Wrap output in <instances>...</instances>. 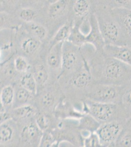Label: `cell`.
I'll return each mask as SVG.
<instances>
[{
  "label": "cell",
  "mask_w": 131,
  "mask_h": 147,
  "mask_svg": "<svg viewBox=\"0 0 131 147\" xmlns=\"http://www.w3.org/2000/svg\"><path fill=\"white\" fill-rule=\"evenodd\" d=\"M95 84L124 86L131 80V66L107 57L89 44L81 47Z\"/></svg>",
  "instance_id": "cell-1"
},
{
  "label": "cell",
  "mask_w": 131,
  "mask_h": 147,
  "mask_svg": "<svg viewBox=\"0 0 131 147\" xmlns=\"http://www.w3.org/2000/svg\"><path fill=\"white\" fill-rule=\"evenodd\" d=\"M94 84L90 69L85 60L84 67L60 86L65 99L76 108L83 111V102L86 100Z\"/></svg>",
  "instance_id": "cell-2"
},
{
  "label": "cell",
  "mask_w": 131,
  "mask_h": 147,
  "mask_svg": "<svg viewBox=\"0 0 131 147\" xmlns=\"http://www.w3.org/2000/svg\"><path fill=\"white\" fill-rule=\"evenodd\" d=\"M95 15L105 45L126 46L124 37L111 10L96 0Z\"/></svg>",
  "instance_id": "cell-3"
},
{
  "label": "cell",
  "mask_w": 131,
  "mask_h": 147,
  "mask_svg": "<svg viewBox=\"0 0 131 147\" xmlns=\"http://www.w3.org/2000/svg\"><path fill=\"white\" fill-rule=\"evenodd\" d=\"M83 111L101 124L114 121H126L129 118L120 103L107 104L86 100L83 102Z\"/></svg>",
  "instance_id": "cell-4"
},
{
  "label": "cell",
  "mask_w": 131,
  "mask_h": 147,
  "mask_svg": "<svg viewBox=\"0 0 131 147\" xmlns=\"http://www.w3.org/2000/svg\"><path fill=\"white\" fill-rule=\"evenodd\" d=\"M85 65V59L81 47L66 41L62 48V68L57 82L59 85L65 83Z\"/></svg>",
  "instance_id": "cell-5"
},
{
  "label": "cell",
  "mask_w": 131,
  "mask_h": 147,
  "mask_svg": "<svg viewBox=\"0 0 131 147\" xmlns=\"http://www.w3.org/2000/svg\"><path fill=\"white\" fill-rule=\"evenodd\" d=\"M124 86L95 83L86 100L101 103H120Z\"/></svg>",
  "instance_id": "cell-6"
},
{
  "label": "cell",
  "mask_w": 131,
  "mask_h": 147,
  "mask_svg": "<svg viewBox=\"0 0 131 147\" xmlns=\"http://www.w3.org/2000/svg\"><path fill=\"white\" fill-rule=\"evenodd\" d=\"M73 1L71 0H59L50 3L46 13L50 20L56 25L57 30L70 21H73Z\"/></svg>",
  "instance_id": "cell-7"
},
{
  "label": "cell",
  "mask_w": 131,
  "mask_h": 147,
  "mask_svg": "<svg viewBox=\"0 0 131 147\" xmlns=\"http://www.w3.org/2000/svg\"><path fill=\"white\" fill-rule=\"evenodd\" d=\"M126 122L114 121L101 124L96 133L104 147H108L115 144Z\"/></svg>",
  "instance_id": "cell-8"
},
{
  "label": "cell",
  "mask_w": 131,
  "mask_h": 147,
  "mask_svg": "<svg viewBox=\"0 0 131 147\" xmlns=\"http://www.w3.org/2000/svg\"><path fill=\"white\" fill-rule=\"evenodd\" d=\"M43 134L35 120L27 122L20 132V145L21 147H38Z\"/></svg>",
  "instance_id": "cell-9"
},
{
  "label": "cell",
  "mask_w": 131,
  "mask_h": 147,
  "mask_svg": "<svg viewBox=\"0 0 131 147\" xmlns=\"http://www.w3.org/2000/svg\"><path fill=\"white\" fill-rule=\"evenodd\" d=\"M96 0H73L72 5L73 24L80 26L95 13Z\"/></svg>",
  "instance_id": "cell-10"
},
{
  "label": "cell",
  "mask_w": 131,
  "mask_h": 147,
  "mask_svg": "<svg viewBox=\"0 0 131 147\" xmlns=\"http://www.w3.org/2000/svg\"><path fill=\"white\" fill-rule=\"evenodd\" d=\"M63 91L57 82L42 92L39 98L40 105L45 110H52L65 99Z\"/></svg>",
  "instance_id": "cell-11"
},
{
  "label": "cell",
  "mask_w": 131,
  "mask_h": 147,
  "mask_svg": "<svg viewBox=\"0 0 131 147\" xmlns=\"http://www.w3.org/2000/svg\"><path fill=\"white\" fill-rule=\"evenodd\" d=\"M63 44L60 43L50 47L46 57V65L50 75L56 81L61 71Z\"/></svg>",
  "instance_id": "cell-12"
},
{
  "label": "cell",
  "mask_w": 131,
  "mask_h": 147,
  "mask_svg": "<svg viewBox=\"0 0 131 147\" xmlns=\"http://www.w3.org/2000/svg\"><path fill=\"white\" fill-rule=\"evenodd\" d=\"M111 10L121 28L126 46L131 49V9H115Z\"/></svg>",
  "instance_id": "cell-13"
},
{
  "label": "cell",
  "mask_w": 131,
  "mask_h": 147,
  "mask_svg": "<svg viewBox=\"0 0 131 147\" xmlns=\"http://www.w3.org/2000/svg\"><path fill=\"white\" fill-rule=\"evenodd\" d=\"M90 30L86 35V43L92 46L95 50L103 51L105 43L98 27L95 14H92L89 18Z\"/></svg>",
  "instance_id": "cell-14"
},
{
  "label": "cell",
  "mask_w": 131,
  "mask_h": 147,
  "mask_svg": "<svg viewBox=\"0 0 131 147\" xmlns=\"http://www.w3.org/2000/svg\"><path fill=\"white\" fill-rule=\"evenodd\" d=\"M103 50L107 57L131 66V49L127 46L105 45Z\"/></svg>",
  "instance_id": "cell-15"
},
{
  "label": "cell",
  "mask_w": 131,
  "mask_h": 147,
  "mask_svg": "<svg viewBox=\"0 0 131 147\" xmlns=\"http://www.w3.org/2000/svg\"><path fill=\"white\" fill-rule=\"evenodd\" d=\"M12 119L16 122H27L35 119L38 111L32 104L12 109L10 111Z\"/></svg>",
  "instance_id": "cell-16"
},
{
  "label": "cell",
  "mask_w": 131,
  "mask_h": 147,
  "mask_svg": "<svg viewBox=\"0 0 131 147\" xmlns=\"http://www.w3.org/2000/svg\"><path fill=\"white\" fill-rule=\"evenodd\" d=\"M41 46V41L29 34L21 40L20 48L26 57H32L36 55L40 51Z\"/></svg>",
  "instance_id": "cell-17"
},
{
  "label": "cell",
  "mask_w": 131,
  "mask_h": 147,
  "mask_svg": "<svg viewBox=\"0 0 131 147\" xmlns=\"http://www.w3.org/2000/svg\"><path fill=\"white\" fill-rule=\"evenodd\" d=\"M18 131L17 123L10 119L0 126V143L8 144L13 141Z\"/></svg>",
  "instance_id": "cell-18"
},
{
  "label": "cell",
  "mask_w": 131,
  "mask_h": 147,
  "mask_svg": "<svg viewBox=\"0 0 131 147\" xmlns=\"http://www.w3.org/2000/svg\"><path fill=\"white\" fill-rule=\"evenodd\" d=\"M30 71L36 82L38 90L39 87H43L47 84L50 78V72L46 65L42 63L37 64L30 69Z\"/></svg>",
  "instance_id": "cell-19"
},
{
  "label": "cell",
  "mask_w": 131,
  "mask_h": 147,
  "mask_svg": "<svg viewBox=\"0 0 131 147\" xmlns=\"http://www.w3.org/2000/svg\"><path fill=\"white\" fill-rule=\"evenodd\" d=\"M101 124L88 114H85L78 120L77 127L81 132H96Z\"/></svg>",
  "instance_id": "cell-20"
},
{
  "label": "cell",
  "mask_w": 131,
  "mask_h": 147,
  "mask_svg": "<svg viewBox=\"0 0 131 147\" xmlns=\"http://www.w3.org/2000/svg\"><path fill=\"white\" fill-rule=\"evenodd\" d=\"M14 89L15 98L13 109L24 105H30L35 95L23 88L19 84Z\"/></svg>",
  "instance_id": "cell-21"
},
{
  "label": "cell",
  "mask_w": 131,
  "mask_h": 147,
  "mask_svg": "<svg viewBox=\"0 0 131 147\" xmlns=\"http://www.w3.org/2000/svg\"><path fill=\"white\" fill-rule=\"evenodd\" d=\"M0 97L2 104L5 111L10 112L13 109L14 98L15 89L12 85H7L2 87L0 93Z\"/></svg>",
  "instance_id": "cell-22"
},
{
  "label": "cell",
  "mask_w": 131,
  "mask_h": 147,
  "mask_svg": "<svg viewBox=\"0 0 131 147\" xmlns=\"http://www.w3.org/2000/svg\"><path fill=\"white\" fill-rule=\"evenodd\" d=\"M73 25V21H70L57 30L54 34L50 42V48L57 44L64 43L68 39L71 28Z\"/></svg>",
  "instance_id": "cell-23"
},
{
  "label": "cell",
  "mask_w": 131,
  "mask_h": 147,
  "mask_svg": "<svg viewBox=\"0 0 131 147\" xmlns=\"http://www.w3.org/2000/svg\"><path fill=\"white\" fill-rule=\"evenodd\" d=\"M25 28L28 34L35 38L43 41L48 35L46 28L40 23L30 22L25 24Z\"/></svg>",
  "instance_id": "cell-24"
},
{
  "label": "cell",
  "mask_w": 131,
  "mask_h": 147,
  "mask_svg": "<svg viewBox=\"0 0 131 147\" xmlns=\"http://www.w3.org/2000/svg\"><path fill=\"white\" fill-rule=\"evenodd\" d=\"M115 144L116 147H131V117L126 121Z\"/></svg>",
  "instance_id": "cell-25"
},
{
  "label": "cell",
  "mask_w": 131,
  "mask_h": 147,
  "mask_svg": "<svg viewBox=\"0 0 131 147\" xmlns=\"http://www.w3.org/2000/svg\"><path fill=\"white\" fill-rule=\"evenodd\" d=\"M19 85L34 95H36L38 93V86L30 71L22 74Z\"/></svg>",
  "instance_id": "cell-26"
},
{
  "label": "cell",
  "mask_w": 131,
  "mask_h": 147,
  "mask_svg": "<svg viewBox=\"0 0 131 147\" xmlns=\"http://www.w3.org/2000/svg\"><path fill=\"white\" fill-rule=\"evenodd\" d=\"M67 41L77 47H83L87 44L86 35L81 30L79 25L73 24Z\"/></svg>",
  "instance_id": "cell-27"
},
{
  "label": "cell",
  "mask_w": 131,
  "mask_h": 147,
  "mask_svg": "<svg viewBox=\"0 0 131 147\" xmlns=\"http://www.w3.org/2000/svg\"><path fill=\"white\" fill-rule=\"evenodd\" d=\"M121 103L129 117H131V80L124 86Z\"/></svg>",
  "instance_id": "cell-28"
},
{
  "label": "cell",
  "mask_w": 131,
  "mask_h": 147,
  "mask_svg": "<svg viewBox=\"0 0 131 147\" xmlns=\"http://www.w3.org/2000/svg\"><path fill=\"white\" fill-rule=\"evenodd\" d=\"M101 2L111 10L115 9H131V0H101Z\"/></svg>",
  "instance_id": "cell-29"
},
{
  "label": "cell",
  "mask_w": 131,
  "mask_h": 147,
  "mask_svg": "<svg viewBox=\"0 0 131 147\" xmlns=\"http://www.w3.org/2000/svg\"><path fill=\"white\" fill-rule=\"evenodd\" d=\"M14 68L16 72L23 74L30 70V66L27 57L22 55H18L14 59Z\"/></svg>",
  "instance_id": "cell-30"
},
{
  "label": "cell",
  "mask_w": 131,
  "mask_h": 147,
  "mask_svg": "<svg viewBox=\"0 0 131 147\" xmlns=\"http://www.w3.org/2000/svg\"><path fill=\"white\" fill-rule=\"evenodd\" d=\"M17 15L19 19L26 23L35 22L36 18L37 13L36 11L30 7H24L19 10Z\"/></svg>",
  "instance_id": "cell-31"
},
{
  "label": "cell",
  "mask_w": 131,
  "mask_h": 147,
  "mask_svg": "<svg viewBox=\"0 0 131 147\" xmlns=\"http://www.w3.org/2000/svg\"><path fill=\"white\" fill-rule=\"evenodd\" d=\"M83 147H104L96 132H92L83 138Z\"/></svg>",
  "instance_id": "cell-32"
},
{
  "label": "cell",
  "mask_w": 131,
  "mask_h": 147,
  "mask_svg": "<svg viewBox=\"0 0 131 147\" xmlns=\"http://www.w3.org/2000/svg\"><path fill=\"white\" fill-rule=\"evenodd\" d=\"M34 120L38 127L44 132L48 129L50 124V121L49 117L45 114L40 113L38 112Z\"/></svg>",
  "instance_id": "cell-33"
},
{
  "label": "cell",
  "mask_w": 131,
  "mask_h": 147,
  "mask_svg": "<svg viewBox=\"0 0 131 147\" xmlns=\"http://www.w3.org/2000/svg\"><path fill=\"white\" fill-rule=\"evenodd\" d=\"M55 141V139L52 134L44 132L38 147H52Z\"/></svg>",
  "instance_id": "cell-34"
},
{
  "label": "cell",
  "mask_w": 131,
  "mask_h": 147,
  "mask_svg": "<svg viewBox=\"0 0 131 147\" xmlns=\"http://www.w3.org/2000/svg\"><path fill=\"white\" fill-rule=\"evenodd\" d=\"M10 17L8 13L0 12V28L9 27L10 25Z\"/></svg>",
  "instance_id": "cell-35"
},
{
  "label": "cell",
  "mask_w": 131,
  "mask_h": 147,
  "mask_svg": "<svg viewBox=\"0 0 131 147\" xmlns=\"http://www.w3.org/2000/svg\"><path fill=\"white\" fill-rule=\"evenodd\" d=\"M11 116L10 112H1L0 113V126L3 124L5 122L8 121L9 119H11Z\"/></svg>",
  "instance_id": "cell-36"
},
{
  "label": "cell",
  "mask_w": 131,
  "mask_h": 147,
  "mask_svg": "<svg viewBox=\"0 0 131 147\" xmlns=\"http://www.w3.org/2000/svg\"><path fill=\"white\" fill-rule=\"evenodd\" d=\"M2 87H0V93H1V90ZM5 108L3 107V105L2 104V101H1V97H0V113L1 112H5Z\"/></svg>",
  "instance_id": "cell-37"
},
{
  "label": "cell",
  "mask_w": 131,
  "mask_h": 147,
  "mask_svg": "<svg viewBox=\"0 0 131 147\" xmlns=\"http://www.w3.org/2000/svg\"><path fill=\"white\" fill-rule=\"evenodd\" d=\"M60 143H61V142L59 141H55L52 144V147H60Z\"/></svg>",
  "instance_id": "cell-38"
},
{
  "label": "cell",
  "mask_w": 131,
  "mask_h": 147,
  "mask_svg": "<svg viewBox=\"0 0 131 147\" xmlns=\"http://www.w3.org/2000/svg\"><path fill=\"white\" fill-rule=\"evenodd\" d=\"M68 143V146H67V147H81V146H77L73 145H72V144H70V143Z\"/></svg>",
  "instance_id": "cell-39"
},
{
  "label": "cell",
  "mask_w": 131,
  "mask_h": 147,
  "mask_svg": "<svg viewBox=\"0 0 131 147\" xmlns=\"http://www.w3.org/2000/svg\"><path fill=\"white\" fill-rule=\"evenodd\" d=\"M116 147V146L115 145V144H113L111 145H110L109 147Z\"/></svg>",
  "instance_id": "cell-40"
},
{
  "label": "cell",
  "mask_w": 131,
  "mask_h": 147,
  "mask_svg": "<svg viewBox=\"0 0 131 147\" xmlns=\"http://www.w3.org/2000/svg\"><path fill=\"white\" fill-rule=\"evenodd\" d=\"M2 50L0 49V59H1V57H2Z\"/></svg>",
  "instance_id": "cell-41"
}]
</instances>
